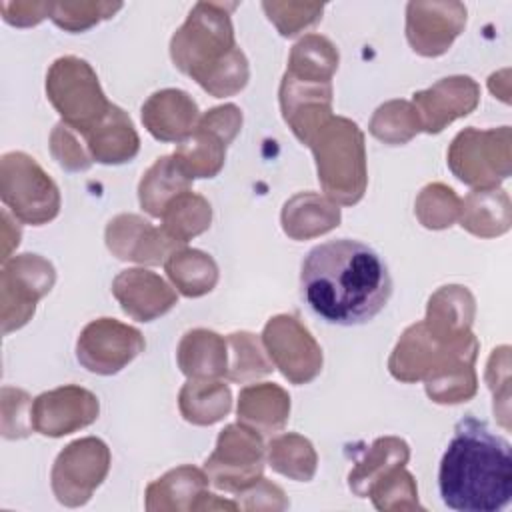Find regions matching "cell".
I'll list each match as a JSON object with an SVG mask.
<instances>
[{"instance_id":"4fadbf2b","label":"cell","mask_w":512,"mask_h":512,"mask_svg":"<svg viewBox=\"0 0 512 512\" xmlns=\"http://www.w3.org/2000/svg\"><path fill=\"white\" fill-rule=\"evenodd\" d=\"M146 342L138 328L116 318H96L88 322L76 340V358L92 374L112 376L126 368Z\"/></svg>"},{"instance_id":"681fc988","label":"cell","mask_w":512,"mask_h":512,"mask_svg":"<svg viewBox=\"0 0 512 512\" xmlns=\"http://www.w3.org/2000/svg\"><path fill=\"white\" fill-rule=\"evenodd\" d=\"M20 236H22V232H20L18 224H14L12 218H10V214L4 210V212H2V262H6L8 258H12L10 252H12L14 248H18Z\"/></svg>"},{"instance_id":"7a4b0ae2","label":"cell","mask_w":512,"mask_h":512,"mask_svg":"<svg viewBox=\"0 0 512 512\" xmlns=\"http://www.w3.org/2000/svg\"><path fill=\"white\" fill-rule=\"evenodd\" d=\"M442 502L458 512H498L512 500L510 442L466 416L448 442L438 468Z\"/></svg>"},{"instance_id":"f6af8a7d","label":"cell","mask_w":512,"mask_h":512,"mask_svg":"<svg viewBox=\"0 0 512 512\" xmlns=\"http://www.w3.org/2000/svg\"><path fill=\"white\" fill-rule=\"evenodd\" d=\"M236 504L240 510H284L288 508V500L284 490L266 480L264 476L250 484L248 488L236 492Z\"/></svg>"},{"instance_id":"8fae6325","label":"cell","mask_w":512,"mask_h":512,"mask_svg":"<svg viewBox=\"0 0 512 512\" xmlns=\"http://www.w3.org/2000/svg\"><path fill=\"white\" fill-rule=\"evenodd\" d=\"M478 350L480 344L472 332L450 342H440L428 332L424 320H420L402 332L388 358V370L398 382L412 384L424 380L426 374L450 358H478Z\"/></svg>"},{"instance_id":"44dd1931","label":"cell","mask_w":512,"mask_h":512,"mask_svg":"<svg viewBox=\"0 0 512 512\" xmlns=\"http://www.w3.org/2000/svg\"><path fill=\"white\" fill-rule=\"evenodd\" d=\"M476 314V300L466 286L448 284L438 288L428 304L424 324L440 342H450L470 334Z\"/></svg>"},{"instance_id":"cb8c5ba5","label":"cell","mask_w":512,"mask_h":512,"mask_svg":"<svg viewBox=\"0 0 512 512\" xmlns=\"http://www.w3.org/2000/svg\"><path fill=\"white\" fill-rule=\"evenodd\" d=\"M238 422L268 436L280 432L290 416L288 392L272 382L248 384L238 394Z\"/></svg>"},{"instance_id":"bcb514c9","label":"cell","mask_w":512,"mask_h":512,"mask_svg":"<svg viewBox=\"0 0 512 512\" xmlns=\"http://www.w3.org/2000/svg\"><path fill=\"white\" fill-rule=\"evenodd\" d=\"M198 124L212 130L230 146L242 128V110L236 104L214 106L200 116Z\"/></svg>"},{"instance_id":"f35d334b","label":"cell","mask_w":512,"mask_h":512,"mask_svg":"<svg viewBox=\"0 0 512 512\" xmlns=\"http://www.w3.org/2000/svg\"><path fill=\"white\" fill-rule=\"evenodd\" d=\"M414 214L418 222L428 230L450 228L460 216V198L458 194L442 184H426L414 202Z\"/></svg>"},{"instance_id":"484cf974","label":"cell","mask_w":512,"mask_h":512,"mask_svg":"<svg viewBox=\"0 0 512 512\" xmlns=\"http://www.w3.org/2000/svg\"><path fill=\"white\" fill-rule=\"evenodd\" d=\"M176 362L186 378H226V338L208 328L188 330L178 342Z\"/></svg>"},{"instance_id":"9c48e42d","label":"cell","mask_w":512,"mask_h":512,"mask_svg":"<svg viewBox=\"0 0 512 512\" xmlns=\"http://www.w3.org/2000/svg\"><path fill=\"white\" fill-rule=\"evenodd\" d=\"M110 448L96 436L70 442L52 464L50 484L56 500L68 508L84 506L110 470Z\"/></svg>"},{"instance_id":"5bb4252c","label":"cell","mask_w":512,"mask_h":512,"mask_svg":"<svg viewBox=\"0 0 512 512\" xmlns=\"http://www.w3.org/2000/svg\"><path fill=\"white\" fill-rule=\"evenodd\" d=\"M466 14L462 2L412 0L406 4V40L420 56H442L464 30Z\"/></svg>"},{"instance_id":"7dc6e473","label":"cell","mask_w":512,"mask_h":512,"mask_svg":"<svg viewBox=\"0 0 512 512\" xmlns=\"http://www.w3.org/2000/svg\"><path fill=\"white\" fill-rule=\"evenodd\" d=\"M0 12L4 22L18 28H28L40 24L44 18H50L52 2H0Z\"/></svg>"},{"instance_id":"e0dca14e","label":"cell","mask_w":512,"mask_h":512,"mask_svg":"<svg viewBox=\"0 0 512 512\" xmlns=\"http://www.w3.org/2000/svg\"><path fill=\"white\" fill-rule=\"evenodd\" d=\"M478 102L480 86L464 74L446 76L430 88L412 94V104L426 134H440L454 120L474 112Z\"/></svg>"},{"instance_id":"30bf717a","label":"cell","mask_w":512,"mask_h":512,"mask_svg":"<svg viewBox=\"0 0 512 512\" xmlns=\"http://www.w3.org/2000/svg\"><path fill=\"white\" fill-rule=\"evenodd\" d=\"M264 460L262 434L238 422L220 430L216 448L204 462V472L218 490L236 494L262 478Z\"/></svg>"},{"instance_id":"e575fe53","label":"cell","mask_w":512,"mask_h":512,"mask_svg":"<svg viewBox=\"0 0 512 512\" xmlns=\"http://www.w3.org/2000/svg\"><path fill=\"white\" fill-rule=\"evenodd\" d=\"M160 220V228L182 246L210 228L212 206L204 196L186 190L166 206Z\"/></svg>"},{"instance_id":"d6a6232c","label":"cell","mask_w":512,"mask_h":512,"mask_svg":"<svg viewBox=\"0 0 512 512\" xmlns=\"http://www.w3.org/2000/svg\"><path fill=\"white\" fill-rule=\"evenodd\" d=\"M476 358H450L424 376V390L436 404H460L474 398L478 378L474 370Z\"/></svg>"},{"instance_id":"d6986e66","label":"cell","mask_w":512,"mask_h":512,"mask_svg":"<svg viewBox=\"0 0 512 512\" xmlns=\"http://www.w3.org/2000/svg\"><path fill=\"white\" fill-rule=\"evenodd\" d=\"M112 294L122 312L138 322H152L178 304L176 290L162 276L144 268L122 270L112 280Z\"/></svg>"},{"instance_id":"7c38bea8","label":"cell","mask_w":512,"mask_h":512,"mask_svg":"<svg viewBox=\"0 0 512 512\" xmlns=\"http://www.w3.org/2000/svg\"><path fill=\"white\" fill-rule=\"evenodd\" d=\"M264 350L282 376L300 386L322 372V348L310 330L292 314L272 316L262 330Z\"/></svg>"},{"instance_id":"5b68a950","label":"cell","mask_w":512,"mask_h":512,"mask_svg":"<svg viewBox=\"0 0 512 512\" xmlns=\"http://www.w3.org/2000/svg\"><path fill=\"white\" fill-rule=\"evenodd\" d=\"M46 96L62 122L78 134L90 132L110 104L94 68L78 56H60L46 74Z\"/></svg>"},{"instance_id":"f1b7e54d","label":"cell","mask_w":512,"mask_h":512,"mask_svg":"<svg viewBox=\"0 0 512 512\" xmlns=\"http://www.w3.org/2000/svg\"><path fill=\"white\" fill-rule=\"evenodd\" d=\"M410 458L408 444L398 436L376 438L356 460L354 468L348 474V488L358 496L366 498L370 486L382 478L386 472L398 466H406Z\"/></svg>"},{"instance_id":"f546056e","label":"cell","mask_w":512,"mask_h":512,"mask_svg":"<svg viewBox=\"0 0 512 512\" xmlns=\"http://www.w3.org/2000/svg\"><path fill=\"white\" fill-rule=\"evenodd\" d=\"M172 286L186 298H200L214 290L218 282L216 260L196 248H176L164 262Z\"/></svg>"},{"instance_id":"1f68e13d","label":"cell","mask_w":512,"mask_h":512,"mask_svg":"<svg viewBox=\"0 0 512 512\" xmlns=\"http://www.w3.org/2000/svg\"><path fill=\"white\" fill-rule=\"evenodd\" d=\"M190 186L192 180L184 176L172 156H160L140 178L138 202L152 218H160L166 206Z\"/></svg>"},{"instance_id":"ab89813d","label":"cell","mask_w":512,"mask_h":512,"mask_svg":"<svg viewBox=\"0 0 512 512\" xmlns=\"http://www.w3.org/2000/svg\"><path fill=\"white\" fill-rule=\"evenodd\" d=\"M368 496L372 498L374 508L382 512H396V510H424L418 502V488L414 476L404 468H392L382 478H378Z\"/></svg>"},{"instance_id":"d4e9b609","label":"cell","mask_w":512,"mask_h":512,"mask_svg":"<svg viewBox=\"0 0 512 512\" xmlns=\"http://www.w3.org/2000/svg\"><path fill=\"white\" fill-rule=\"evenodd\" d=\"M210 480L204 470L182 464L168 470L146 488V510L148 512H184L194 510L196 500L206 492Z\"/></svg>"},{"instance_id":"c3c4849f","label":"cell","mask_w":512,"mask_h":512,"mask_svg":"<svg viewBox=\"0 0 512 512\" xmlns=\"http://www.w3.org/2000/svg\"><path fill=\"white\" fill-rule=\"evenodd\" d=\"M510 348L508 346H498L492 350L490 354V360H488V368H486V382H488V388L492 390V394L496 396L498 390L504 392V396H508V382H510V372H508V366H510V356H508Z\"/></svg>"},{"instance_id":"b9f144b4","label":"cell","mask_w":512,"mask_h":512,"mask_svg":"<svg viewBox=\"0 0 512 512\" xmlns=\"http://www.w3.org/2000/svg\"><path fill=\"white\" fill-rule=\"evenodd\" d=\"M262 10L276 30L284 36H296L302 30L314 26L324 12V4L312 2H262Z\"/></svg>"},{"instance_id":"6da1fadb","label":"cell","mask_w":512,"mask_h":512,"mask_svg":"<svg viewBox=\"0 0 512 512\" xmlns=\"http://www.w3.org/2000/svg\"><path fill=\"white\" fill-rule=\"evenodd\" d=\"M300 292L308 308L328 324L370 322L390 300L386 262L368 244L352 238L314 246L300 268Z\"/></svg>"},{"instance_id":"60d3db41","label":"cell","mask_w":512,"mask_h":512,"mask_svg":"<svg viewBox=\"0 0 512 512\" xmlns=\"http://www.w3.org/2000/svg\"><path fill=\"white\" fill-rule=\"evenodd\" d=\"M122 2H52L50 20L66 32H84L112 18Z\"/></svg>"},{"instance_id":"83f0119b","label":"cell","mask_w":512,"mask_h":512,"mask_svg":"<svg viewBox=\"0 0 512 512\" xmlns=\"http://www.w3.org/2000/svg\"><path fill=\"white\" fill-rule=\"evenodd\" d=\"M232 408V392L220 378H188L178 392V410L194 426H212Z\"/></svg>"},{"instance_id":"74e56055","label":"cell","mask_w":512,"mask_h":512,"mask_svg":"<svg viewBox=\"0 0 512 512\" xmlns=\"http://www.w3.org/2000/svg\"><path fill=\"white\" fill-rule=\"evenodd\" d=\"M368 130L376 140L388 146H402L422 132V124L412 102L388 100L374 110Z\"/></svg>"},{"instance_id":"ee69618b","label":"cell","mask_w":512,"mask_h":512,"mask_svg":"<svg viewBox=\"0 0 512 512\" xmlns=\"http://www.w3.org/2000/svg\"><path fill=\"white\" fill-rule=\"evenodd\" d=\"M50 154L58 166L68 172L88 170L94 162L88 148L82 146L76 132L64 122H58L50 132Z\"/></svg>"},{"instance_id":"9a60e30c","label":"cell","mask_w":512,"mask_h":512,"mask_svg":"<svg viewBox=\"0 0 512 512\" xmlns=\"http://www.w3.org/2000/svg\"><path fill=\"white\" fill-rule=\"evenodd\" d=\"M98 396L82 386L66 384L38 394L32 402V426L48 438H62L96 422Z\"/></svg>"},{"instance_id":"8992f818","label":"cell","mask_w":512,"mask_h":512,"mask_svg":"<svg viewBox=\"0 0 512 512\" xmlns=\"http://www.w3.org/2000/svg\"><path fill=\"white\" fill-rule=\"evenodd\" d=\"M446 162L452 174L474 190L500 188L512 172L510 126L460 130L448 146Z\"/></svg>"},{"instance_id":"8d00e7d4","label":"cell","mask_w":512,"mask_h":512,"mask_svg":"<svg viewBox=\"0 0 512 512\" xmlns=\"http://www.w3.org/2000/svg\"><path fill=\"white\" fill-rule=\"evenodd\" d=\"M228 344V370L226 378L236 384H248L268 376L274 368L266 356L264 344L252 332L240 330L226 336Z\"/></svg>"},{"instance_id":"ac0fdd59","label":"cell","mask_w":512,"mask_h":512,"mask_svg":"<svg viewBox=\"0 0 512 512\" xmlns=\"http://www.w3.org/2000/svg\"><path fill=\"white\" fill-rule=\"evenodd\" d=\"M104 240L112 256L136 264L156 266L180 248L162 228L138 214H118L106 224Z\"/></svg>"},{"instance_id":"52a82bcc","label":"cell","mask_w":512,"mask_h":512,"mask_svg":"<svg viewBox=\"0 0 512 512\" xmlns=\"http://www.w3.org/2000/svg\"><path fill=\"white\" fill-rule=\"evenodd\" d=\"M0 198L16 220L32 226L52 222L60 212V190L26 152L0 158Z\"/></svg>"},{"instance_id":"603a6c76","label":"cell","mask_w":512,"mask_h":512,"mask_svg":"<svg viewBox=\"0 0 512 512\" xmlns=\"http://www.w3.org/2000/svg\"><path fill=\"white\" fill-rule=\"evenodd\" d=\"M342 220L340 208L328 196L316 192H298L288 198L280 212L282 230L288 238L300 242L334 230Z\"/></svg>"},{"instance_id":"277c9868","label":"cell","mask_w":512,"mask_h":512,"mask_svg":"<svg viewBox=\"0 0 512 512\" xmlns=\"http://www.w3.org/2000/svg\"><path fill=\"white\" fill-rule=\"evenodd\" d=\"M318 182L326 196L344 206L362 200L368 186L364 132L344 116H332L312 136Z\"/></svg>"},{"instance_id":"7402d4cb","label":"cell","mask_w":512,"mask_h":512,"mask_svg":"<svg viewBox=\"0 0 512 512\" xmlns=\"http://www.w3.org/2000/svg\"><path fill=\"white\" fill-rule=\"evenodd\" d=\"M84 140L92 160L108 166L130 162L140 150V136L130 116L116 104H110L104 118L84 134Z\"/></svg>"},{"instance_id":"d590c367","label":"cell","mask_w":512,"mask_h":512,"mask_svg":"<svg viewBox=\"0 0 512 512\" xmlns=\"http://www.w3.org/2000/svg\"><path fill=\"white\" fill-rule=\"evenodd\" d=\"M338 60V50L326 36L306 34L292 46L286 74L296 78L332 82L334 72L338 70Z\"/></svg>"},{"instance_id":"3957f363","label":"cell","mask_w":512,"mask_h":512,"mask_svg":"<svg viewBox=\"0 0 512 512\" xmlns=\"http://www.w3.org/2000/svg\"><path fill=\"white\" fill-rule=\"evenodd\" d=\"M236 6V2H196L170 38L174 66L214 98L238 94L250 78L230 18Z\"/></svg>"},{"instance_id":"ba28073f","label":"cell","mask_w":512,"mask_h":512,"mask_svg":"<svg viewBox=\"0 0 512 512\" xmlns=\"http://www.w3.org/2000/svg\"><path fill=\"white\" fill-rule=\"evenodd\" d=\"M56 282L54 266L40 254H18L2 262L0 324L2 334L22 328L34 316L36 304Z\"/></svg>"},{"instance_id":"4dcf8cb0","label":"cell","mask_w":512,"mask_h":512,"mask_svg":"<svg viewBox=\"0 0 512 512\" xmlns=\"http://www.w3.org/2000/svg\"><path fill=\"white\" fill-rule=\"evenodd\" d=\"M226 148L228 144L220 136L196 124L194 132L170 156L186 178H214L224 168Z\"/></svg>"},{"instance_id":"2e32d148","label":"cell","mask_w":512,"mask_h":512,"mask_svg":"<svg viewBox=\"0 0 512 512\" xmlns=\"http://www.w3.org/2000/svg\"><path fill=\"white\" fill-rule=\"evenodd\" d=\"M282 118L292 134L308 146L332 114V82L296 78L284 72L278 90Z\"/></svg>"},{"instance_id":"4316f807","label":"cell","mask_w":512,"mask_h":512,"mask_svg":"<svg viewBox=\"0 0 512 512\" xmlns=\"http://www.w3.org/2000/svg\"><path fill=\"white\" fill-rule=\"evenodd\" d=\"M460 226L478 238H496L510 230L512 204L502 188L472 190L460 200Z\"/></svg>"},{"instance_id":"7bdbcfd3","label":"cell","mask_w":512,"mask_h":512,"mask_svg":"<svg viewBox=\"0 0 512 512\" xmlns=\"http://www.w3.org/2000/svg\"><path fill=\"white\" fill-rule=\"evenodd\" d=\"M32 426V398L28 392L12 386L2 388V436L8 440L26 438Z\"/></svg>"},{"instance_id":"836d02e7","label":"cell","mask_w":512,"mask_h":512,"mask_svg":"<svg viewBox=\"0 0 512 512\" xmlns=\"http://www.w3.org/2000/svg\"><path fill=\"white\" fill-rule=\"evenodd\" d=\"M270 468L290 480L310 482L318 468V454L308 438L296 432H284L266 446Z\"/></svg>"},{"instance_id":"ffe728a7","label":"cell","mask_w":512,"mask_h":512,"mask_svg":"<svg viewBox=\"0 0 512 512\" xmlns=\"http://www.w3.org/2000/svg\"><path fill=\"white\" fill-rule=\"evenodd\" d=\"M144 128L160 142L186 140L198 120L200 110L194 98L180 88H162L146 98L140 110Z\"/></svg>"}]
</instances>
